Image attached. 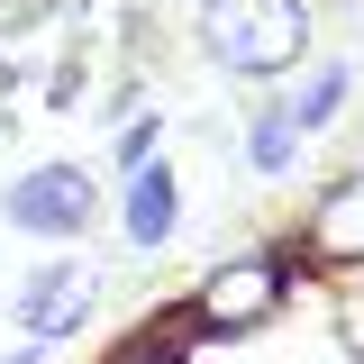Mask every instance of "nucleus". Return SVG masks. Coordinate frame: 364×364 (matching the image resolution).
<instances>
[{"label":"nucleus","instance_id":"obj_1","mask_svg":"<svg viewBox=\"0 0 364 364\" xmlns=\"http://www.w3.org/2000/svg\"><path fill=\"white\" fill-rule=\"evenodd\" d=\"M191 37L210 55V73H228L246 91H282L318 55V18H310V0H200Z\"/></svg>","mask_w":364,"mask_h":364},{"label":"nucleus","instance_id":"obj_2","mask_svg":"<svg viewBox=\"0 0 364 364\" xmlns=\"http://www.w3.org/2000/svg\"><path fill=\"white\" fill-rule=\"evenodd\" d=\"M291 282H301V255H291V237L282 246H246V255H219V264L191 282V328L200 337H255V328H273L282 318V301H291Z\"/></svg>","mask_w":364,"mask_h":364},{"label":"nucleus","instance_id":"obj_3","mask_svg":"<svg viewBox=\"0 0 364 364\" xmlns=\"http://www.w3.org/2000/svg\"><path fill=\"white\" fill-rule=\"evenodd\" d=\"M100 210H109V191H100V173L73 164V155H46V164H28V173L0 182V228H18V237H37V246L91 237Z\"/></svg>","mask_w":364,"mask_h":364},{"label":"nucleus","instance_id":"obj_4","mask_svg":"<svg viewBox=\"0 0 364 364\" xmlns=\"http://www.w3.org/2000/svg\"><path fill=\"white\" fill-rule=\"evenodd\" d=\"M91 310H100V264H91V255H46V264H28V282L9 291L18 337H37L46 355H55L64 337H82Z\"/></svg>","mask_w":364,"mask_h":364},{"label":"nucleus","instance_id":"obj_5","mask_svg":"<svg viewBox=\"0 0 364 364\" xmlns=\"http://www.w3.org/2000/svg\"><path fill=\"white\" fill-rule=\"evenodd\" d=\"M291 255H301V273H310V264L364 273V164H355V173H337V182L310 200V219L291 228Z\"/></svg>","mask_w":364,"mask_h":364},{"label":"nucleus","instance_id":"obj_6","mask_svg":"<svg viewBox=\"0 0 364 364\" xmlns=\"http://www.w3.org/2000/svg\"><path fill=\"white\" fill-rule=\"evenodd\" d=\"M119 237H128L136 255H164L182 237V173H173V155H155V164H136L128 182H119Z\"/></svg>","mask_w":364,"mask_h":364},{"label":"nucleus","instance_id":"obj_7","mask_svg":"<svg viewBox=\"0 0 364 364\" xmlns=\"http://www.w3.org/2000/svg\"><path fill=\"white\" fill-rule=\"evenodd\" d=\"M301 155H310V136L291 128L282 91H264V100H246V119H237V164H246L255 182H291V173H301Z\"/></svg>","mask_w":364,"mask_h":364},{"label":"nucleus","instance_id":"obj_8","mask_svg":"<svg viewBox=\"0 0 364 364\" xmlns=\"http://www.w3.org/2000/svg\"><path fill=\"white\" fill-rule=\"evenodd\" d=\"M346 100H355V64H346V55H310V64L282 82V109H291V128H301V136L346 128Z\"/></svg>","mask_w":364,"mask_h":364},{"label":"nucleus","instance_id":"obj_9","mask_svg":"<svg viewBox=\"0 0 364 364\" xmlns=\"http://www.w3.org/2000/svg\"><path fill=\"white\" fill-rule=\"evenodd\" d=\"M164 128H173V119H164V109H128V119H119V128H109V173L128 182L136 164H155V155H164Z\"/></svg>","mask_w":364,"mask_h":364},{"label":"nucleus","instance_id":"obj_10","mask_svg":"<svg viewBox=\"0 0 364 364\" xmlns=\"http://www.w3.org/2000/svg\"><path fill=\"white\" fill-rule=\"evenodd\" d=\"M82 91H91V46H64V64L46 73V109L64 119V109H82Z\"/></svg>","mask_w":364,"mask_h":364},{"label":"nucleus","instance_id":"obj_11","mask_svg":"<svg viewBox=\"0 0 364 364\" xmlns=\"http://www.w3.org/2000/svg\"><path fill=\"white\" fill-rule=\"evenodd\" d=\"M18 91H28V64H18V55H0V100H18Z\"/></svg>","mask_w":364,"mask_h":364},{"label":"nucleus","instance_id":"obj_12","mask_svg":"<svg viewBox=\"0 0 364 364\" xmlns=\"http://www.w3.org/2000/svg\"><path fill=\"white\" fill-rule=\"evenodd\" d=\"M0 364H46V346H37V337H18V346H0Z\"/></svg>","mask_w":364,"mask_h":364}]
</instances>
